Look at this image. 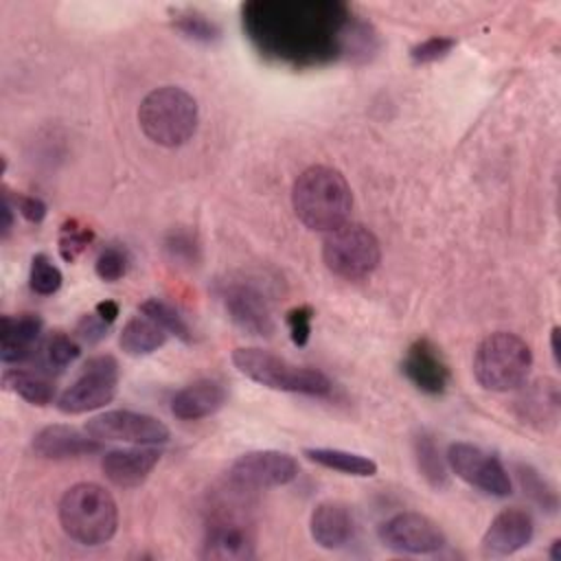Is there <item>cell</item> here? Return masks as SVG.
<instances>
[{"label": "cell", "instance_id": "ba28073f", "mask_svg": "<svg viewBox=\"0 0 561 561\" xmlns=\"http://www.w3.org/2000/svg\"><path fill=\"white\" fill-rule=\"evenodd\" d=\"M118 388V362L112 355L88 359L79 377L59 394L57 408L64 414H83L110 403Z\"/></svg>", "mask_w": 561, "mask_h": 561}, {"label": "cell", "instance_id": "603a6c76", "mask_svg": "<svg viewBox=\"0 0 561 561\" xmlns=\"http://www.w3.org/2000/svg\"><path fill=\"white\" fill-rule=\"evenodd\" d=\"M169 333L147 316H134L125 322L118 335V344L127 355L140 357L164 346Z\"/></svg>", "mask_w": 561, "mask_h": 561}, {"label": "cell", "instance_id": "f35d334b", "mask_svg": "<svg viewBox=\"0 0 561 561\" xmlns=\"http://www.w3.org/2000/svg\"><path fill=\"white\" fill-rule=\"evenodd\" d=\"M13 208H15V204L11 199L9 188H2V224H0V228H2L4 239L9 237V232L13 228Z\"/></svg>", "mask_w": 561, "mask_h": 561}, {"label": "cell", "instance_id": "e0dca14e", "mask_svg": "<svg viewBox=\"0 0 561 561\" xmlns=\"http://www.w3.org/2000/svg\"><path fill=\"white\" fill-rule=\"evenodd\" d=\"M160 460V451L153 445H138L129 449H112L103 456V476L118 489L140 486Z\"/></svg>", "mask_w": 561, "mask_h": 561}, {"label": "cell", "instance_id": "d590c367", "mask_svg": "<svg viewBox=\"0 0 561 561\" xmlns=\"http://www.w3.org/2000/svg\"><path fill=\"white\" fill-rule=\"evenodd\" d=\"M311 320H313V309L311 305H298L294 309H289L287 313V327H289V335L291 342L296 346H305L309 342L311 335Z\"/></svg>", "mask_w": 561, "mask_h": 561}, {"label": "cell", "instance_id": "9a60e30c", "mask_svg": "<svg viewBox=\"0 0 561 561\" xmlns=\"http://www.w3.org/2000/svg\"><path fill=\"white\" fill-rule=\"evenodd\" d=\"M401 373L416 390L425 394H443L449 386V366L440 348L427 337L410 344L401 362Z\"/></svg>", "mask_w": 561, "mask_h": 561}, {"label": "cell", "instance_id": "1f68e13d", "mask_svg": "<svg viewBox=\"0 0 561 561\" xmlns=\"http://www.w3.org/2000/svg\"><path fill=\"white\" fill-rule=\"evenodd\" d=\"M127 270H129V254L121 245H105L94 263L96 276L105 283L121 280L127 274Z\"/></svg>", "mask_w": 561, "mask_h": 561}, {"label": "cell", "instance_id": "8d00e7d4", "mask_svg": "<svg viewBox=\"0 0 561 561\" xmlns=\"http://www.w3.org/2000/svg\"><path fill=\"white\" fill-rule=\"evenodd\" d=\"M107 327L110 324L105 320H101L96 313H85L77 322V335L88 344H96L107 335Z\"/></svg>", "mask_w": 561, "mask_h": 561}, {"label": "cell", "instance_id": "30bf717a", "mask_svg": "<svg viewBox=\"0 0 561 561\" xmlns=\"http://www.w3.org/2000/svg\"><path fill=\"white\" fill-rule=\"evenodd\" d=\"M219 298L228 318L248 335L270 337L276 329L267 296L248 278H230L219 285Z\"/></svg>", "mask_w": 561, "mask_h": 561}, {"label": "cell", "instance_id": "60d3db41", "mask_svg": "<svg viewBox=\"0 0 561 561\" xmlns=\"http://www.w3.org/2000/svg\"><path fill=\"white\" fill-rule=\"evenodd\" d=\"M550 348H552L554 362L559 364V362H561V355H559V327H554L552 333H550Z\"/></svg>", "mask_w": 561, "mask_h": 561}, {"label": "cell", "instance_id": "6da1fadb", "mask_svg": "<svg viewBox=\"0 0 561 561\" xmlns=\"http://www.w3.org/2000/svg\"><path fill=\"white\" fill-rule=\"evenodd\" d=\"M243 31L256 50L296 68L370 57L377 33L344 2L256 0L241 7Z\"/></svg>", "mask_w": 561, "mask_h": 561}, {"label": "cell", "instance_id": "7c38bea8", "mask_svg": "<svg viewBox=\"0 0 561 561\" xmlns=\"http://www.w3.org/2000/svg\"><path fill=\"white\" fill-rule=\"evenodd\" d=\"M379 539L386 548L405 554H432L447 543L443 528L432 517L414 511L388 517L379 526Z\"/></svg>", "mask_w": 561, "mask_h": 561}, {"label": "cell", "instance_id": "83f0119b", "mask_svg": "<svg viewBox=\"0 0 561 561\" xmlns=\"http://www.w3.org/2000/svg\"><path fill=\"white\" fill-rule=\"evenodd\" d=\"M140 311H142V316L151 318V320L158 322L167 333L180 337L182 342H191V340H193L191 327L186 324L184 316H180V311L173 309L169 302H164V300H160V298H147V300L140 305Z\"/></svg>", "mask_w": 561, "mask_h": 561}, {"label": "cell", "instance_id": "e575fe53", "mask_svg": "<svg viewBox=\"0 0 561 561\" xmlns=\"http://www.w3.org/2000/svg\"><path fill=\"white\" fill-rule=\"evenodd\" d=\"M454 46H456L454 37L434 35V37H427V39L419 42L416 46H412L410 48V59L414 64H432V61H438V59L447 57Z\"/></svg>", "mask_w": 561, "mask_h": 561}, {"label": "cell", "instance_id": "8992f818", "mask_svg": "<svg viewBox=\"0 0 561 561\" xmlns=\"http://www.w3.org/2000/svg\"><path fill=\"white\" fill-rule=\"evenodd\" d=\"M232 364L248 379L283 392L324 397L331 392V381L324 373L307 366H296L285 357L256 346H239L232 351Z\"/></svg>", "mask_w": 561, "mask_h": 561}, {"label": "cell", "instance_id": "52a82bcc", "mask_svg": "<svg viewBox=\"0 0 561 561\" xmlns=\"http://www.w3.org/2000/svg\"><path fill=\"white\" fill-rule=\"evenodd\" d=\"M322 261L331 274L344 280H359L377 270L381 261V245L370 228L346 221L327 232Z\"/></svg>", "mask_w": 561, "mask_h": 561}, {"label": "cell", "instance_id": "f546056e", "mask_svg": "<svg viewBox=\"0 0 561 561\" xmlns=\"http://www.w3.org/2000/svg\"><path fill=\"white\" fill-rule=\"evenodd\" d=\"M515 473H517V480H519L524 493H526L535 504H539L543 511H550V513L557 511L559 500H557L554 489H552L533 467H528V465H517Z\"/></svg>", "mask_w": 561, "mask_h": 561}, {"label": "cell", "instance_id": "5b68a950", "mask_svg": "<svg viewBox=\"0 0 561 561\" xmlns=\"http://www.w3.org/2000/svg\"><path fill=\"white\" fill-rule=\"evenodd\" d=\"M533 368L530 346L515 333L495 331L473 353L476 381L491 392H508L528 379Z\"/></svg>", "mask_w": 561, "mask_h": 561}, {"label": "cell", "instance_id": "3957f363", "mask_svg": "<svg viewBox=\"0 0 561 561\" xmlns=\"http://www.w3.org/2000/svg\"><path fill=\"white\" fill-rule=\"evenodd\" d=\"M59 524L72 541L101 546L116 535L118 506L101 484L79 482L59 500Z\"/></svg>", "mask_w": 561, "mask_h": 561}, {"label": "cell", "instance_id": "f1b7e54d", "mask_svg": "<svg viewBox=\"0 0 561 561\" xmlns=\"http://www.w3.org/2000/svg\"><path fill=\"white\" fill-rule=\"evenodd\" d=\"M173 26L188 39L193 42H202V44H213L219 39L221 28L217 26V22H213L208 15L199 13V11H178L173 15Z\"/></svg>", "mask_w": 561, "mask_h": 561}, {"label": "cell", "instance_id": "44dd1931", "mask_svg": "<svg viewBox=\"0 0 561 561\" xmlns=\"http://www.w3.org/2000/svg\"><path fill=\"white\" fill-rule=\"evenodd\" d=\"M559 410H561L559 383L548 377L533 381L515 399L517 416L537 430L552 427L559 419Z\"/></svg>", "mask_w": 561, "mask_h": 561}, {"label": "cell", "instance_id": "836d02e7", "mask_svg": "<svg viewBox=\"0 0 561 561\" xmlns=\"http://www.w3.org/2000/svg\"><path fill=\"white\" fill-rule=\"evenodd\" d=\"M164 252L180 265H195L199 261V243L188 230H173L164 241Z\"/></svg>", "mask_w": 561, "mask_h": 561}, {"label": "cell", "instance_id": "4dcf8cb0", "mask_svg": "<svg viewBox=\"0 0 561 561\" xmlns=\"http://www.w3.org/2000/svg\"><path fill=\"white\" fill-rule=\"evenodd\" d=\"M61 272L59 267L46 256V254H35L31 259V272H28V283H31V289L39 296H50L55 294L59 287H61Z\"/></svg>", "mask_w": 561, "mask_h": 561}, {"label": "cell", "instance_id": "484cf974", "mask_svg": "<svg viewBox=\"0 0 561 561\" xmlns=\"http://www.w3.org/2000/svg\"><path fill=\"white\" fill-rule=\"evenodd\" d=\"M414 460H416V467L421 471V476L425 478V482L440 491L447 486L449 482V476H447V465L440 456V449L434 440L432 434L427 432H419L414 436Z\"/></svg>", "mask_w": 561, "mask_h": 561}, {"label": "cell", "instance_id": "9c48e42d", "mask_svg": "<svg viewBox=\"0 0 561 561\" xmlns=\"http://www.w3.org/2000/svg\"><path fill=\"white\" fill-rule=\"evenodd\" d=\"M298 476V462L287 451L259 449L241 454L228 471V480L239 491H265L289 484Z\"/></svg>", "mask_w": 561, "mask_h": 561}, {"label": "cell", "instance_id": "ac0fdd59", "mask_svg": "<svg viewBox=\"0 0 561 561\" xmlns=\"http://www.w3.org/2000/svg\"><path fill=\"white\" fill-rule=\"evenodd\" d=\"M31 449L35 456L46 460H68V458L96 454L101 449V440L88 432L85 434L79 432L77 427L55 423V425L42 427L33 436Z\"/></svg>", "mask_w": 561, "mask_h": 561}, {"label": "cell", "instance_id": "cb8c5ba5", "mask_svg": "<svg viewBox=\"0 0 561 561\" xmlns=\"http://www.w3.org/2000/svg\"><path fill=\"white\" fill-rule=\"evenodd\" d=\"M2 388L33 405H48L55 399V383L46 370L11 368L2 375Z\"/></svg>", "mask_w": 561, "mask_h": 561}, {"label": "cell", "instance_id": "4316f807", "mask_svg": "<svg viewBox=\"0 0 561 561\" xmlns=\"http://www.w3.org/2000/svg\"><path fill=\"white\" fill-rule=\"evenodd\" d=\"M79 353L81 348L77 340L64 331L50 333L42 344V362L46 370H55V373H61L66 366H70L79 357Z\"/></svg>", "mask_w": 561, "mask_h": 561}, {"label": "cell", "instance_id": "4fadbf2b", "mask_svg": "<svg viewBox=\"0 0 561 561\" xmlns=\"http://www.w3.org/2000/svg\"><path fill=\"white\" fill-rule=\"evenodd\" d=\"M85 432L99 440H123L134 445H162L169 427L156 416L134 410H107L85 423Z\"/></svg>", "mask_w": 561, "mask_h": 561}, {"label": "cell", "instance_id": "ab89813d", "mask_svg": "<svg viewBox=\"0 0 561 561\" xmlns=\"http://www.w3.org/2000/svg\"><path fill=\"white\" fill-rule=\"evenodd\" d=\"M94 313H96L101 320H105L107 324H112V322L116 320V316H118V302H114V300H101V302L96 305Z\"/></svg>", "mask_w": 561, "mask_h": 561}, {"label": "cell", "instance_id": "8fae6325", "mask_svg": "<svg viewBox=\"0 0 561 561\" xmlns=\"http://www.w3.org/2000/svg\"><path fill=\"white\" fill-rule=\"evenodd\" d=\"M447 465L460 480L489 495L506 497L513 491V482L502 460L478 445L451 443L447 449Z\"/></svg>", "mask_w": 561, "mask_h": 561}, {"label": "cell", "instance_id": "74e56055", "mask_svg": "<svg viewBox=\"0 0 561 561\" xmlns=\"http://www.w3.org/2000/svg\"><path fill=\"white\" fill-rule=\"evenodd\" d=\"M13 204L18 208V213L31 221V224H39L46 217V204L39 197L33 195H15Z\"/></svg>", "mask_w": 561, "mask_h": 561}, {"label": "cell", "instance_id": "d6986e66", "mask_svg": "<svg viewBox=\"0 0 561 561\" xmlns=\"http://www.w3.org/2000/svg\"><path fill=\"white\" fill-rule=\"evenodd\" d=\"M309 533L313 541L327 550L346 546L355 535V519L348 504L337 500L320 502L309 517Z\"/></svg>", "mask_w": 561, "mask_h": 561}, {"label": "cell", "instance_id": "b9f144b4", "mask_svg": "<svg viewBox=\"0 0 561 561\" xmlns=\"http://www.w3.org/2000/svg\"><path fill=\"white\" fill-rule=\"evenodd\" d=\"M550 559L561 561V539H554L550 546Z\"/></svg>", "mask_w": 561, "mask_h": 561}, {"label": "cell", "instance_id": "277c9868", "mask_svg": "<svg viewBox=\"0 0 561 561\" xmlns=\"http://www.w3.org/2000/svg\"><path fill=\"white\" fill-rule=\"evenodd\" d=\"M199 121V107L193 94L178 85L151 90L138 107V125L142 134L160 147L186 145Z\"/></svg>", "mask_w": 561, "mask_h": 561}, {"label": "cell", "instance_id": "d6a6232c", "mask_svg": "<svg viewBox=\"0 0 561 561\" xmlns=\"http://www.w3.org/2000/svg\"><path fill=\"white\" fill-rule=\"evenodd\" d=\"M92 239H94V232H92L90 228L79 226L75 219H70V221H66V224L61 226L59 252H61V256H64L68 263H72V261L90 245Z\"/></svg>", "mask_w": 561, "mask_h": 561}, {"label": "cell", "instance_id": "7a4b0ae2", "mask_svg": "<svg viewBox=\"0 0 561 561\" xmlns=\"http://www.w3.org/2000/svg\"><path fill=\"white\" fill-rule=\"evenodd\" d=\"M291 206L302 226L316 232H331L346 224L353 208V193L337 169L313 164L296 178Z\"/></svg>", "mask_w": 561, "mask_h": 561}, {"label": "cell", "instance_id": "5bb4252c", "mask_svg": "<svg viewBox=\"0 0 561 561\" xmlns=\"http://www.w3.org/2000/svg\"><path fill=\"white\" fill-rule=\"evenodd\" d=\"M256 554V539L252 533V526L228 513L215 515L206 530L204 539L199 543V559H213V561H243L252 559Z\"/></svg>", "mask_w": 561, "mask_h": 561}, {"label": "cell", "instance_id": "ffe728a7", "mask_svg": "<svg viewBox=\"0 0 561 561\" xmlns=\"http://www.w3.org/2000/svg\"><path fill=\"white\" fill-rule=\"evenodd\" d=\"M42 337V318L37 313L2 316L0 359L2 364H22L37 353Z\"/></svg>", "mask_w": 561, "mask_h": 561}, {"label": "cell", "instance_id": "2e32d148", "mask_svg": "<svg viewBox=\"0 0 561 561\" xmlns=\"http://www.w3.org/2000/svg\"><path fill=\"white\" fill-rule=\"evenodd\" d=\"M535 535L533 517L522 508L500 511L482 535L484 557H508L526 548Z\"/></svg>", "mask_w": 561, "mask_h": 561}, {"label": "cell", "instance_id": "7402d4cb", "mask_svg": "<svg viewBox=\"0 0 561 561\" xmlns=\"http://www.w3.org/2000/svg\"><path fill=\"white\" fill-rule=\"evenodd\" d=\"M226 403V388L217 379H197L171 399V412L180 421H197L215 414Z\"/></svg>", "mask_w": 561, "mask_h": 561}, {"label": "cell", "instance_id": "d4e9b609", "mask_svg": "<svg viewBox=\"0 0 561 561\" xmlns=\"http://www.w3.org/2000/svg\"><path fill=\"white\" fill-rule=\"evenodd\" d=\"M311 462L346 473V476H357V478H370L377 473V462L368 456L353 454L346 449H335V447H307L302 451Z\"/></svg>", "mask_w": 561, "mask_h": 561}]
</instances>
